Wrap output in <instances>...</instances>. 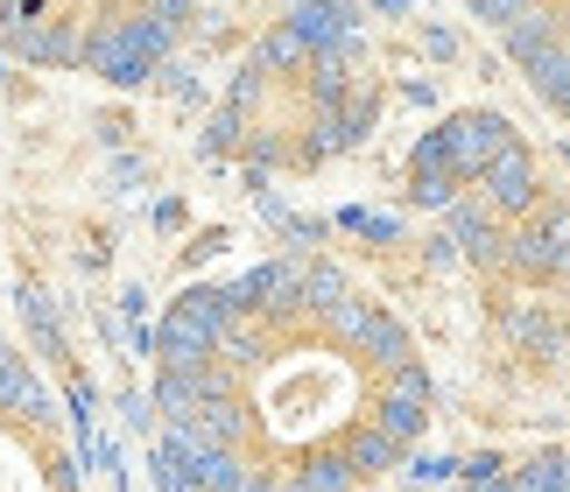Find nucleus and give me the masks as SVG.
<instances>
[{"label": "nucleus", "instance_id": "obj_1", "mask_svg": "<svg viewBox=\"0 0 570 492\" xmlns=\"http://www.w3.org/2000/svg\"><path fill=\"white\" fill-rule=\"evenodd\" d=\"M163 422L212 492H366L409 457L430 366L332 260H268L163 324Z\"/></svg>", "mask_w": 570, "mask_h": 492}, {"label": "nucleus", "instance_id": "obj_2", "mask_svg": "<svg viewBox=\"0 0 570 492\" xmlns=\"http://www.w3.org/2000/svg\"><path fill=\"white\" fill-rule=\"evenodd\" d=\"M190 0H0V50L57 71L135 78L184 29Z\"/></svg>", "mask_w": 570, "mask_h": 492}, {"label": "nucleus", "instance_id": "obj_3", "mask_svg": "<svg viewBox=\"0 0 570 492\" xmlns=\"http://www.w3.org/2000/svg\"><path fill=\"white\" fill-rule=\"evenodd\" d=\"M0 492H85L57 401L14 352H0Z\"/></svg>", "mask_w": 570, "mask_h": 492}, {"label": "nucleus", "instance_id": "obj_5", "mask_svg": "<svg viewBox=\"0 0 570 492\" xmlns=\"http://www.w3.org/2000/svg\"><path fill=\"white\" fill-rule=\"evenodd\" d=\"M444 492H570V443H550V451H529V457H508V464H487V472L458 479Z\"/></svg>", "mask_w": 570, "mask_h": 492}, {"label": "nucleus", "instance_id": "obj_4", "mask_svg": "<svg viewBox=\"0 0 570 492\" xmlns=\"http://www.w3.org/2000/svg\"><path fill=\"white\" fill-rule=\"evenodd\" d=\"M514 71L570 120V0H465Z\"/></svg>", "mask_w": 570, "mask_h": 492}]
</instances>
